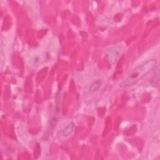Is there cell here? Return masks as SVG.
<instances>
[{
  "label": "cell",
  "mask_w": 160,
  "mask_h": 160,
  "mask_svg": "<svg viewBox=\"0 0 160 160\" xmlns=\"http://www.w3.org/2000/svg\"><path fill=\"white\" fill-rule=\"evenodd\" d=\"M156 65L157 61L152 59L138 66L131 71L129 76L121 84H119V87L126 88L134 85L153 70L156 67Z\"/></svg>",
  "instance_id": "6da1fadb"
},
{
  "label": "cell",
  "mask_w": 160,
  "mask_h": 160,
  "mask_svg": "<svg viewBox=\"0 0 160 160\" xmlns=\"http://www.w3.org/2000/svg\"><path fill=\"white\" fill-rule=\"evenodd\" d=\"M122 49H121V47H113L111 48L109 50L106 51V54L109 61L114 62L116 61H117V59Z\"/></svg>",
  "instance_id": "7a4b0ae2"
},
{
  "label": "cell",
  "mask_w": 160,
  "mask_h": 160,
  "mask_svg": "<svg viewBox=\"0 0 160 160\" xmlns=\"http://www.w3.org/2000/svg\"><path fill=\"white\" fill-rule=\"evenodd\" d=\"M74 122H70L69 124H68L62 130V135L64 137H68L73 132L74 129Z\"/></svg>",
  "instance_id": "3957f363"
},
{
  "label": "cell",
  "mask_w": 160,
  "mask_h": 160,
  "mask_svg": "<svg viewBox=\"0 0 160 160\" xmlns=\"http://www.w3.org/2000/svg\"><path fill=\"white\" fill-rule=\"evenodd\" d=\"M102 83V81L100 79H98L95 80L90 85V86L89 88V91L91 92H94L98 91L99 89V88L101 87Z\"/></svg>",
  "instance_id": "277c9868"
}]
</instances>
